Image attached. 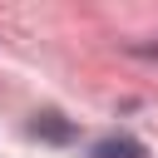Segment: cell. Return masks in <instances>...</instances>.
Segmentation results:
<instances>
[{"label": "cell", "mask_w": 158, "mask_h": 158, "mask_svg": "<svg viewBox=\"0 0 158 158\" xmlns=\"http://www.w3.org/2000/svg\"><path fill=\"white\" fill-rule=\"evenodd\" d=\"M30 128H35V133H44V138H54V143H64V138H69V123H59V114H40Z\"/></svg>", "instance_id": "6da1fadb"}, {"label": "cell", "mask_w": 158, "mask_h": 158, "mask_svg": "<svg viewBox=\"0 0 158 158\" xmlns=\"http://www.w3.org/2000/svg\"><path fill=\"white\" fill-rule=\"evenodd\" d=\"M133 153H138V143H128V138H109L94 148V158H133Z\"/></svg>", "instance_id": "7a4b0ae2"}]
</instances>
